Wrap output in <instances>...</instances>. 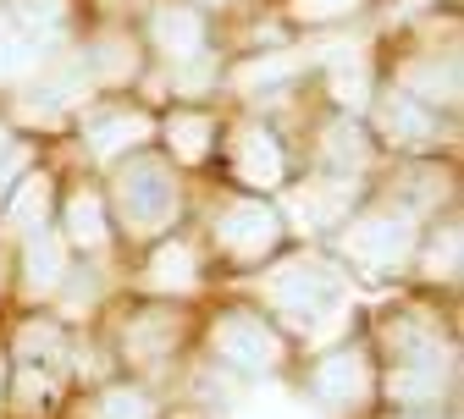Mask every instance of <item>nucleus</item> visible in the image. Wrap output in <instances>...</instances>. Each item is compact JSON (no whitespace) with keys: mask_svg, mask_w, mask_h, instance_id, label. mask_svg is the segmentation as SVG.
Wrapping results in <instances>:
<instances>
[{"mask_svg":"<svg viewBox=\"0 0 464 419\" xmlns=\"http://www.w3.org/2000/svg\"><path fill=\"white\" fill-rule=\"evenodd\" d=\"M111 205H116V215L128 221V232H139V237L171 226V215H178V183H171V166H160L150 155H128L122 166H116Z\"/></svg>","mask_w":464,"mask_h":419,"instance_id":"obj_1","label":"nucleus"},{"mask_svg":"<svg viewBox=\"0 0 464 419\" xmlns=\"http://www.w3.org/2000/svg\"><path fill=\"white\" fill-rule=\"evenodd\" d=\"M276 243H282V215H276L266 199H238V205H227V210L216 215V249H221L227 260L255 265V260H266Z\"/></svg>","mask_w":464,"mask_h":419,"instance_id":"obj_2","label":"nucleus"},{"mask_svg":"<svg viewBox=\"0 0 464 419\" xmlns=\"http://www.w3.org/2000/svg\"><path fill=\"white\" fill-rule=\"evenodd\" d=\"M227 166L244 188H276L287 176V155H282V138L266 128V122H244L227 133Z\"/></svg>","mask_w":464,"mask_h":419,"instance_id":"obj_3","label":"nucleus"},{"mask_svg":"<svg viewBox=\"0 0 464 419\" xmlns=\"http://www.w3.org/2000/svg\"><path fill=\"white\" fill-rule=\"evenodd\" d=\"M348 254L387 271V265H403L415 254V221L403 215V210H387V215H360L354 226H348Z\"/></svg>","mask_w":464,"mask_h":419,"instance_id":"obj_4","label":"nucleus"},{"mask_svg":"<svg viewBox=\"0 0 464 419\" xmlns=\"http://www.w3.org/2000/svg\"><path fill=\"white\" fill-rule=\"evenodd\" d=\"M216 353L238 370H271L276 365V331L255 309H227L216 320Z\"/></svg>","mask_w":464,"mask_h":419,"instance_id":"obj_5","label":"nucleus"},{"mask_svg":"<svg viewBox=\"0 0 464 419\" xmlns=\"http://www.w3.org/2000/svg\"><path fill=\"white\" fill-rule=\"evenodd\" d=\"M205 12L194 6V0H160V6L150 12V44L166 55V62H194V55H205Z\"/></svg>","mask_w":464,"mask_h":419,"instance_id":"obj_6","label":"nucleus"},{"mask_svg":"<svg viewBox=\"0 0 464 419\" xmlns=\"http://www.w3.org/2000/svg\"><path fill=\"white\" fill-rule=\"evenodd\" d=\"M83 138L100 160H122L133 155V144L150 138V116L133 105H100L94 116H83Z\"/></svg>","mask_w":464,"mask_h":419,"instance_id":"obj_7","label":"nucleus"},{"mask_svg":"<svg viewBox=\"0 0 464 419\" xmlns=\"http://www.w3.org/2000/svg\"><path fill=\"white\" fill-rule=\"evenodd\" d=\"M271 298H276V304L294 315V320H321V315L337 304V281H332L326 271H310V265H287V271H276Z\"/></svg>","mask_w":464,"mask_h":419,"instance_id":"obj_8","label":"nucleus"},{"mask_svg":"<svg viewBox=\"0 0 464 419\" xmlns=\"http://www.w3.org/2000/svg\"><path fill=\"white\" fill-rule=\"evenodd\" d=\"M166 144H171V155H178L183 166H199V160H210V149L221 144V128L210 122L205 110H178L166 122Z\"/></svg>","mask_w":464,"mask_h":419,"instance_id":"obj_9","label":"nucleus"},{"mask_svg":"<svg viewBox=\"0 0 464 419\" xmlns=\"http://www.w3.org/2000/svg\"><path fill=\"white\" fill-rule=\"evenodd\" d=\"M382 116H387V133H392L398 144H431V138H437V110L420 105L415 94H403V89L382 100Z\"/></svg>","mask_w":464,"mask_h":419,"instance_id":"obj_10","label":"nucleus"},{"mask_svg":"<svg viewBox=\"0 0 464 419\" xmlns=\"http://www.w3.org/2000/svg\"><path fill=\"white\" fill-rule=\"evenodd\" d=\"M315 386H321L326 397L348 403V397H360V392L371 386V370H365V358H360L354 348H337V353H326L321 365H315Z\"/></svg>","mask_w":464,"mask_h":419,"instance_id":"obj_11","label":"nucleus"},{"mask_svg":"<svg viewBox=\"0 0 464 419\" xmlns=\"http://www.w3.org/2000/svg\"><path fill=\"white\" fill-rule=\"evenodd\" d=\"M83 67H89L94 78H105V83L133 78V72H139V44H133V33H100V39L89 44V55H83Z\"/></svg>","mask_w":464,"mask_h":419,"instance_id":"obj_12","label":"nucleus"},{"mask_svg":"<svg viewBox=\"0 0 464 419\" xmlns=\"http://www.w3.org/2000/svg\"><path fill=\"white\" fill-rule=\"evenodd\" d=\"M6 210H12V221H17L23 232H39V226L50 221V176H44V171H23V183L12 188Z\"/></svg>","mask_w":464,"mask_h":419,"instance_id":"obj_13","label":"nucleus"},{"mask_svg":"<svg viewBox=\"0 0 464 419\" xmlns=\"http://www.w3.org/2000/svg\"><path fill=\"white\" fill-rule=\"evenodd\" d=\"M62 276H67L62 243H55L44 226L28 232V287H34V292H50V287H62Z\"/></svg>","mask_w":464,"mask_h":419,"instance_id":"obj_14","label":"nucleus"},{"mask_svg":"<svg viewBox=\"0 0 464 419\" xmlns=\"http://www.w3.org/2000/svg\"><path fill=\"white\" fill-rule=\"evenodd\" d=\"M67 237L78 249H100L111 237V221H105V199L100 194H72L67 205Z\"/></svg>","mask_w":464,"mask_h":419,"instance_id":"obj_15","label":"nucleus"},{"mask_svg":"<svg viewBox=\"0 0 464 419\" xmlns=\"http://www.w3.org/2000/svg\"><path fill=\"white\" fill-rule=\"evenodd\" d=\"M371 160V138L360 133V122H332L326 128V166L332 171H360Z\"/></svg>","mask_w":464,"mask_h":419,"instance_id":"obj_16","label":"nucleus"},{"mask_svg":"<svg viewBox=\"0 0 464 419\" xmlns=\"http://www.w3.org/2000/svg\"><path fill=\"white\" fill-rule=\"evenodd\" d=\"M94 419H155V403L139 386H111V392H100Z\"/></svg>","mask_w":464,"mask_h":419,"instance_id":"obj_17","label":"nucleus"},{"mask_svg":"<svg viewBox=\"0 0 464 419\" xmlns=\"http://www.w3.org/2000/svg\"><path fill=\"white\" fill-rule=\"evenodd\" d=\"M150 281L155 287H183V281H194V254L183 243H166L155 254V265H150Z\"/></svg>","mask_w":464,"mask_h":419,"instance_id":"obj_18","label":"nucleus"},{"mask_svg":"<svg viewBox=\"0 0 464 419\" xmlns=\"http://www.w3.org/2000/svg\"><path fill=\"white\" fill-rule=\"evenodd\" d=\"M23 358H55V353H62V326H55V320H34V326H23Z\"/></svg>","mask_w":464,"mask_h":419,"instance_id":"obj_19","label":"nucleus"},{"mask_svg":"<svg viewBox=\"0 0 464 419\" xmlns=\"http://www.w3.org/2000/svg\"><path fill=\"white\" fill-rule=\"evenodd\" d=\"M354 6H365V0H299V17H310V23H337V17H348Z\"/></svg>","mask_w":464,"mask_h":419,"instance_id":"obj_20","label":"nucleus"},{"mask_svg":"<svg viewBox=\"0 0 464 419\" xmlns=\"http://www.w3.org/2000/svg\"><path fill=\"white\" fill-rule=\"evenodd\" d=\"M194 6H199V12H205V6H227V0H194Z\"/></svg>","mask_w":464,"mask_h":419,"instance_id":"obj_21","label":"nucleus"},{"mask_svg":"<svg viewBox=\"0 0 464 419\" xmlns=\"http://www.w3.org/2000/svg\"><path fill=\"white\" fill-rule=\"evenodd\" d=\"M6 149H12V138H6V128H0V155H6Z\"/></svg>","mask_w":464,"mask_h":419,"instance_id":"obj_22","label":"nucleus"}]
</instances>
